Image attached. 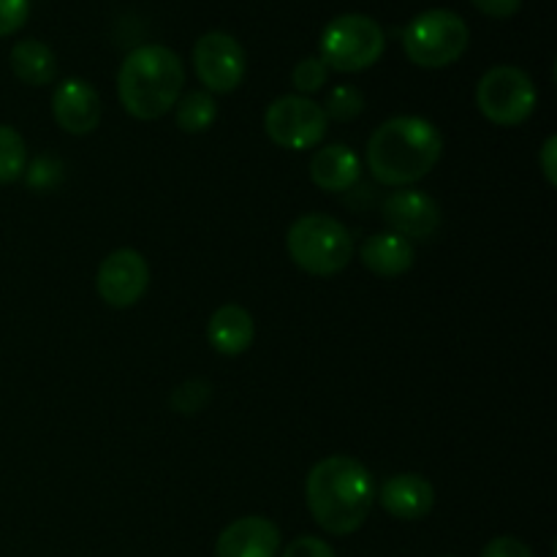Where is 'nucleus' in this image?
Returning a JSON list of instances; mask_svg holds the SVG:
<instances>
[{
    "instance_id": "nucleus-1",
    "label": "nucleus",
    "mask_w": 557,
    "mask_h": 557,
    "mask_svg": "<svg viewBox=\"0 0 557 557\" xmlns=\"http://www.w3.org/2000/svg\"><path fill=\"white\" fill-rule=\"evenodd\" d=\"M305 500L321 531L330 536H351L364 525L375 504L373 476L354 457H324L310 468Z\"/></svg>"
},
{
    "instance_id": "nucleus-2",
    "label": "nucleus",
    "mask_w": 557,
    "mask_h": 557,
    "mask_svg": "<svg viewBox=\"0 0 557 557\" xmlns=\"http://www.w3.org/2000/svg\"><path fill=\"white\" fill-rule=\"evenodd\" d=\"M444 156V136L430 120L400 114L373 131L368 141V169L375 183L408 188L428 177Z\"/></svg>"
},
{
    "instance_id": "nucleus-3",
    "label": "nucleus",
    "mask_w": 557,
    "mask_h": 557,
    "mask_svg": "<svg viewBox=\"0 0 557 557\" xmlns=\"http://www.w3.org/2000/svg\"><path fill=\"white\" fill-rule=\"evenodd\" d=\"M185 87V65L174 49L145 44L125 54L117 71V96L136 120H158L172 112Z\"/></svg>"
},
{
    "instance_id": "nucleus-4",
    "label": "nucleus",
    "mask_w": 557,
    "mask_h": 557,
    "mask_svg": "<svg viewBox=\"0 0 557 557\" xmlns=\"http://www.w3.org/2000/svg\"><path fill=\"white\" fill-rule=\"evenodd\" d=\"M286 248L294 264L315 277H332L351 264L357 245L351 232L337 218L310 212L297 218L286 234Z\"/></svg>"
},
{
    "instance_id": "nucleus-5",
    "label": "nucleus",
    "mask_w": 557,
    "mask_h": 557,
    "mask_svg": "<svg viewBox=\"0 0 557 557\" xmlns=\"http://www.w3.org/2000/svg\"><path fill=\"white\" fill-rule=\"evenodd\" d=\"M471 30L449 9H430L413 16L403 30V52L419 69H446L466 54Z\"/></svg>"
},
{
    "instance_id": "nucleus-6",
    "label": "nucleus",
    "mask_w": 557,
    "mask_h": 557,
    "mask_svg": "<svg viewBox=\"0 0 557 557\" xmlns=\"http://www.w3.org/2000/svg\"><path fill=\"white\" fill-rule=\"evenodd\" d=\"M326 69L357 74L381 60L386 49L384 27L368 14H341L324 27L319 41Z\"/></svg>"
},
{
    "instance_id": "nucleus-7",
    "label": "nucleus",
    "mask_w": 557,
    "mask_h": 557,
    "mask_svg": "<svg viewBox=\"0 0 557 557\" xmlns=\"http://www.w3.org/2000/svg\"><path fill=\"white\" fill-rule=\"evenodd\" d=\"M539 90L531 76L517 65H495L484 71L476 85V107L484 117L500 128L522 125L536 112Z\"/></svg>"
},
{
    "instance_id": "nucleus-8",
    "label": "nucleus",
    "mask_w": 557,
    "mask_h": 557,
    "mask_svg": "<svg viewBox=\"0 0 557 557\" xmlns=\"http://www.w3.org/2000/svg\"><path fill=\"white\" fill-rule=\"evenodd\" d=\"M324 109L308 96H281L267 107L264 131L283 150H313L326 136Z\"/></svg>"
},
{
    "instance_id": "nucleus-9",
    "label": "nucleus",
    "mask_w": 557,
    "mask_h": 557,
    "mask_svg": "<svg viewBox=\"0 0 557 557\" xmlns=\"http://www.w3.org/2000/svg\"><path fill=\"white\" fill-rule=\"evenodd\" d=\"M194 69L207 92H232L243 85L248 60L237 38L210 30L194 44Z\"/></svg>"
},
{
    "instance_id": "nucleus-10",
    "label": "nucleus",
    "mask_w": 557,
    "mask_h": 557,
    "mask_svg": "<svg viewBox=\"0 0 557 557\" xmlns=\"http://www.w3.org/2000/svg\"><path fill=\"white\" fill-rule=\"evenodd\" d=\"M150 286V267L134 248H120L101 261L96 275V292L109 308H134Z\"/></svg>"
},
{
    "instance_id": "nucleus-11",
    "label": "nucleus",
    "mask_w": 557,
    "mask_h": 557,
    "mask_svg": "<svg viewBox=\"0 0 557 557\" xmlns=\"http://www.w3.org/2000/svg\"><path fill=\"white\" fill-rule=\"evenodd\" d=\"M381 218L389 232L400 234L408 243L430 239L441 228V207L433 196L417 188H397L381 201Z\"/></svg>"
},
{
    "instance_id": "nucleus-12",
    "label": "nucleus",
    "mask_w": 557,
    "mask_h": 557,
    "mask_svg": "<svg viewBox=\"0 0 557 557\" xmlns=\"http://www.w3.org/2000/svg\"><path fill=\"white\" fill-rule=\"evenodd\" d=\"M101 96L96 87L85 79L60 82L52 96V117L65 134L85 136L92 134L101 123Z\"/></svg>"
},
{
    "instance_id": "nucleus-13",
    "label": "nucleus",
    "mask_w": 557,
    "mask_h": 557,
    "mask_svg": "<svg viewBox=\"0 0 557 557\" xmlns=\"http://www.w3.org/2000/svg\"><path fill=\"white\" fill-rule=\"evenodd\" d=\"M281 528L267 517H239L221 531L215 557H277Z\"/></svg>"
},
{
    "instance_id": "nucleus-14",
    "label": "nucleus",
    "mask_w": 557,
    "mask_h": 557,
    "mask_svg": "<svg viewBox=\"0 0 557 557\" xmlns=\"http://www.w3.org/2000/svg\"><path fill=\"white\" fill-rule=\"evenodd\" d=\"M375 498L384 506L386 515H392L395 520L413 522L424 520L433 511L435 490L419 473H397L375 490Z\"/></svg>"
},
{
    "instance_id": "nucleus-15",
    "label": "nucleus",
    "mask_w": 557,
    "mask_h": 557,
    "mask_svg": "<svg viewBox=\"0 0 557 557\" xmlns=\"http://www.w3.org/2000/svg\"><path fill=\"white\" fill-rule=\"evenodd\" d=\"M362 161L348 145H326L310 158V180L326 194H346L357 188Z\"/></svg>"
},
{
    "instance_id": "nucleus-16",
    "label": "nucleus",
    "mask_w": 557,
    "mask_h": 557,
    "mask_svg": "<svg viewBox=\"0 0 557 557\" xmlns=\"http://www.w3.org/2000/svg\"><path fill=\"white\" fill-rule=\"evenodd\" d=\"M256 324L253 315L243 305H221L207 321V341L223 357H239L253 346Z\"/></svg>"
},
{
    "instance_id": "nucleus-17",
    "label": "nucleus",
    "mask_w": 557,
    "mask_h": 557,
    "mask_svg": "<svg viewBox=\"0 0 557 557\" xmlns=\"http://www.w3.org/2000/svg\"><path fill=\"white\" fill-rule=\"evenodd\" d=\"M359 259L379 277H400L413 267L417 250H413V243H408L400 234L379 232L364 239L359 248Z\"/></svg>"
},
{
    "instance_id": "nucleus-18",
    "label": "nucleus",
    "mask_w": 557,
    "mask_h": 557,
    "mask_svg": "<svg viewBox=\"0 0 557 557\" xmlns=\"http://www.w3.org/2000/svg\"><path fill=\"white\" fill-rule=\"evenodd\" d=\"M11 71L16 74V79H22L25 85L41 87L49 85L58 74V58H54L52 49L47 47L38 38H25V41H16L14 49L9 54Z\"/></svg>"
},
{
    "instance_id": "nucleus-19",
    "label": "nucleus",
    "mask_w": 557,
    "mask_h": 557,
    "mask_svg": "<svg viewBox=\"0 0 557 557\" xmlns=\"http://www.w3.org/2000/svg\"><path fill=\"white\" fill-rule=\"evenodd\" d=\"M215 117L218 103L207 90H190L174 103V120H177V128L185 131V134H205L207 128H212Z\"/></svg>"
},
{
    "instance_id": "nucleus-20",
    "label": "nucleus",
    "mask_w": 557,
    "mask_h": 557,
    "mask_svg": "<svg viewBox=\"0 0 557 557\" xmlns=\"http://www.w3.org/2000/svg\"><path fill=\"white\" fill-rule=\"evenodd\" d=\"M27 169L25 139L11 125H0V185L16 183Z\"/></svg>"
},
{
    "instance_id": "nucleus-21",
    "label": "nucleus",
    "mask_w": 557,
    "mask_h": 557,
    "mask_svg": "<svg viewBox=\"0 0 557 557\" xmlns=\"http://www.w3.org/2000/svg\"><path fill=\"white\" fill-rule=\"evenodd\" d=\"M212 400V384L205 379H188L180 386H174L169 406L180 417H194V413L205 411L207 403Z\"/></svg>"
},
{
    "instance_id": "nucleus-22",
    "label": "nucleus",
    "mask_w": 557,
    "mask_h": 557,
    "mask_svg": "<svg viewBox=\"0 0 557 557\" xmlns=\"http://www.w3.org/2000/svg\"><path fill=\"white\" fill-rule=\"evenodd\" d=\"M324 114L326 120H337V123H351L362 114L364 109V96L359 87L354 85H335L330 90L324 101Z\"/></svg>"
},
{
    "instance_id": "nucleus-23",
    "label": "nucleus",
    "mask_w": 557,
    "mask_h": 557,
    "mask_svg": "<svg viewBox=\"0 0 557 557\" xmlns=\"http://www.w3.org/2000/svg\"><path fill=\"white\" fill-rule=\"evenodd\" d=\"M330 79V69L321 58H305L299 60L297 69L292 71V82L302 96H310V92H319L321 87Z\"/></svg>"
},
{
    "instance_id": "nucleus-24",
    "label": "nucleus",
    "mask_w": 557,
    "mask_h": 557,
    "mask_svg": "<svg viewBox=\"0 0 557 557\" xmlns=\"http://www.w3.org/2000/svg\"><path fill=\"white\" fill-rule=\"evenodd\" d=\"M30 16V0H0V38L20 30Z\"/></svg>"
},
{
    "instance_id": "nucleus-25",
    "label": "nucleus",
    "mask_w": 557,
    "mask_h": 557,
    "mask_svg": "<svg viewBox=\"0 0 557 557\" xmlns=\"http://www.w3.org/2000/svg\"><path fill=\"white\" fill-rule=\"evenodd\" d=\"M281 557H337L335 549L315 536H299L283 549Z\"/></svg>"
},
{
    "instance_id": "nucleus-26",
    "label": "nucleus",
    "mask_w": 557,
    "mask_h": 557,
    "mask_svg": "<svg viewBox=\"0 0 557 557\" xmlns=\"http://www.w3.org/2000/svg\"><path fill=\"white\" fill-rule=\"evenodd\" d=\"M482 557H536L525 542L515 536H498L484 547Z\"/></svg>"
},
{
    "instance_id": "nucleus-27",
    "label": "nucleus",
    "mask_w": 557,
    "mask_h": 557,
    "mask_svg": "<svg viewBox=\"0 0 557 557\" xmlns=\"http://www.w3.org/2000/svg\"><path fill=\"white\" fill-rule=\"evenodd\" d=\"M54 172H58V163L47 161V158H38V161L33 163L30 169H25L27 185H30V188H36V190L49 188V185L58 183V174H54Z\"/></svg>"
},
{
    "instance_id": "nucleus-28",
    "label": "nucleus",
    "mask_w": 557,
    "mask_h": 557,
    "mask_svg": "<svg viewBox=\"0 0 557 557\" xmlns=\"http://www.w3.org/2000/svg\"><path fill=\"white\" fill-rule=\"evenodd\" d=\"M482 14L493 16V20H509L520 11L522 0H471Z\"/></svg>"
},
{
    "instance_id": "nucleus-29",
    "label": "nucleus",
    "mask_w": 557,
    "mask_h": 557,
    "mask_svg": "<svg viewBox=\"0 0 557 557\" xmlns=\"http://www.w3.org/2000/svg\"><path fill=\"white\" fill-rule=\"evenodd\" d=\"M557 136H549L547 141H544L542 147V156H539V161H542V172L544 177H547L549 185H557Z\"/></svg>"
}]
</instances>
